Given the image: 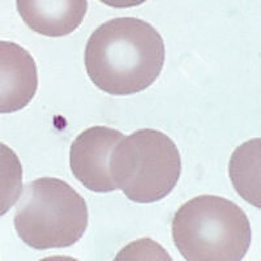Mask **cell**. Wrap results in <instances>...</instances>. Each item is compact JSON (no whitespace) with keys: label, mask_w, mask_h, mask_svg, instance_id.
Segmentation results:
<instances>
[{"label":"cell","mask_w":261,"mask_h":261,"mask_svg":"<svg viewBox=\"0 0 261 261\" xmlns=\"http://www.w3.org/2000/svg\"><path fill=\"white\" fill-rule=\"evenodd\" d=\"M165 63V43L154 27L135 17L107 21L93 32L85 47L88 76L111 95L148 89Z\"/></svg>","instance_id":"cell-1"},{"label":"cell","mask_w":261,"mask_h":261,"mask_svg":"<svg viewBox=\"0 0 261 261\" xmlns=\"http://www.w3.org/2000/svg\"><path fill=\"white\" fill-rule=\"evenodd\" d=\"M172 239L187 261H241L251 244V225L235 202L202 195L174 214Z\"/></svg>","instance_id":"cell-2"},{"label":"cell","mask_w":261,"mask_h":261,"mask_svg":"<svg viewBox=\"0 0 261 261\" xmlns=\"http://www.w3.org/2000/svg\"><path fill=\"white\" fill-rule=\"evenodd\" d=\"M88 220L85 200L72 186L57 178H41L22 187L15 227L27 246L43 251L77 243Z\"/></svg>","instance_id":"cell-3"},{"label":"cell","mask_w":261,"mask_h":261,"mask_svg":"<svg viewBox=\"0 0 261 261\" xmlns=\"http://www.w3.org/2000/svg\"><path fill=\"white\" fill-rule=\"evenodd\" d=\"M109 171L116 190H122L130 201H160L179 181L180 153L176 144L161 130H135L113 149Z\"/></svg>","instance_id":"cell-4"},{"label":"cell","mask_w":261,"mask_h":261,"mask_svg":"<svg viewBox=\"0 0 261 261\" xmlns=\"http://www.w3.org/2000/svg\"><path fill=\"white\" fill-rule=\"evenodd\" d=\"M123 137L120 130L97 125L83 130L74 139L69 151V163L73 175L84 187L93 192L116 191L109 171V160Z\"/></svg>","instance_id":"cell-5"},{"label":"cell","mask_w":261,"mask_h":261,"mask_svg":"<svg viewBox=\"0 0 261 261\" xmlns=\"http://www.w3.org/2000/svg\"><path fill=\"white\" fill-rule=\"evenodd\" d=\"M38 89L33 57L13 42L0 41V114H12L30 103Z\"/></svg>","instance_id":"cell-6"},{"label":"cell","mask_w":261,"mask_h":261,"mask_svg":"<svg viewBox=\"0 0 261 261\" xmlns=\"http://www.w3.org/2000/svg\"><path fill=\"white\" fill-rule=\"evenodd\" d=\"M27 27L46 37H64L77 29L88 11V0H16Z\"/></svg>","instance_id":"cell-7"},{"label":"cell","mask_w":261,"mask_h":261,"mask_svg":"<svg viewBox=\"0 0 261 261\" xmlns=\"http://www.w3.org/2000/svg\"><path fill=\"white\" fill-rule=\"evenodd\" d=\"M260 137L242 144L232 153L228 163V174L242 199L260 209Z\"/></svg>","instance_id":"cell-8"},{"label":"cell","mask_w":261,"mask_h":261,"mask_svg":"<svg viewBox=\"0 0 261 261\" xmlns=\"http://www.w3.org/2000/svg\"><path fill=\"white\" fill-rule=\"evenodd\" d=\"M24 171L17 154L0 143V217L18 201L22 192Z\"/></svg>","instance_id":"cell-9"},{"label":"cell","mask_w":261,"mask_h":261,"mask_svg":"<svg viewBox=\"0 0 261 261\" xmlns=\"http://www.w3.org/2000/svg\"><path fill=\"white\" fill-rule=\"evenodd\" d=\"M101 2L113 8H129L145 3L146 0H101Z\"/></svg>","instance_id":"cell-10"}]
</instances>
